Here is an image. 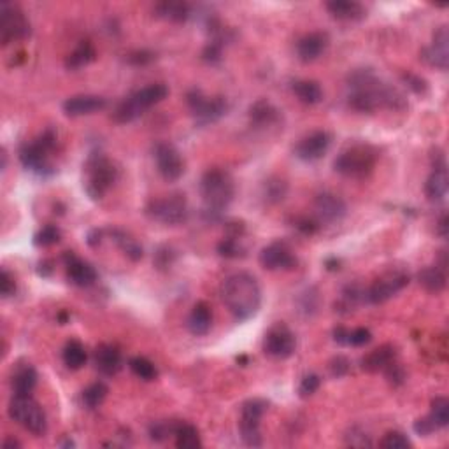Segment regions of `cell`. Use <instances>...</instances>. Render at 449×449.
Wrapping results in <instances>:
<instances>
[{
    "label": "cell",
    "mask_w": 449,
    "mask_h": 449,
    "mask_svg": "<svg viewBox=\"0 0 449 449\" xmlns=\"http://www.w3.org/2000/svg\"><path fill=\"white\" fill-rule=\"evenodd\" d=\"M146 215L155 222L174 227V224H181L188 220V202H186V197L183 193L153 198L146 205Z\"/></svg>",
    "instance_id": "9"
},
{
    "label": "cell",
    "mask_w": 449,
    "mask_h": 449,
    "mask_svg": "<svg viewBox=\"0 0 449 449\" xmlns=\"http://www.w3.org/2000/svg\"><path fill=\"white\" fill-rule=\"evenodd\" d=\"M222 301L237 321L251 320L261 305V288L249 272H235L222 284Z\"/></svg>",
    "instance_id": "2"
},
{
    "label": "cell",
    "mask_w": 449,
    "mask_h": 449,
    "mask_svg": "<svg viewBox=\"0 0 449 449\" xmlns=\"http://www.w3.org/2000/svg\"><path fill=\"white\" fill-rule=\"evenodd\" d=\"M198 190L204 202L205 218L209 222H216L224 209L234 202L235 181L228 171L222 167H212L204 172Z\"/></svg>",
    "instance_id": "3"
},
{
    "label": "cell",
    "mask_w": 449,
    "mask_h": 449,
    "mask_svg": "<svg viewBox=\"0 0 449 449\" xmlns=\"http://www.w3.org/2000/svg\"><path fill=\"white\" fill-rule=\"evenodd\" d=\"M421 58L426 65L436 67L439 70H448L449 63V33L448 27H440L433 33V40L430 46L421 51Z\"/></svg>",
    "instance_id": "19"
},
{
    "label": "cell",
    "mask_w": 449,
    "mask_h": 449,
    "mask_svg": "<svg viewBox=\"0 0 449 449\" xmlns=\"http://www.w3.org/2000/svg\"><path fill=\"white\" fill-rule=\"evenodd\" d=\"M402 81L406 83L407 88L413 90L414 93H418V95H425V93L428 92V83H426V80H423L421 76H418V74H413V72L402 74Z\"/></svg>",
    "instance_id": "50"
},
{
    "label": "cell",
    "mask_w": 449,
    "mask_h": 449,
    "mask_svg": "<svg viewBox=\"0 0 449 449\" xmlns=\"http://www.w3.org/2000/svg\"><path fill=\"white\" fill-rule=\"evenodd\" d=\"M350 334L351 330L346 327H335L334 328V340L339 346H350Z\"/></svg>",
    "instance_id": "58"
},
{
    "label": "cell",
    "mask_w": 449,
    "mask_h": 449,
    "mask_svg": "<svg viewBox=\"0 0 449 449\" xmlns=\"http://www.w3.org/2000/svg\"><path fill=\"white\" fill-rule=\"evenodd\" d=\"M37 386V370L30 364L18 365L11 377V388L13 395H32L33 388Z\"/></svg>",
    "instance_id": "29"
},
{
    "label": "cell",
    "mask_w": 449,
    "mask_h": 449,
    "mask_svg": "<svg viewBox=\"0 0 449 449\" xmlns=\"http://www.w3.org/2000/svg\"><path fill=\"white\" fill-rule=\"evenodd\" d=\"M328 13L332 18L340 21H358L364 20L367 9L360 2H353V0H332V2L325 4Z\"/></svg>",
    "instance_id": "25"
},
{
    "label": "cell",
    "mask_w": 449,
    "mask_h": 449,
    "mask_svg": "<svg viewBox=\"0 0 449 449\" xmlns=\"http://www.w3.org/2000/svg\"><path fill=\"white\" fill-rule=\"evenodd\" d=\"M346 444L351 448H370L372 446V440H370V436L360 432L358 428H353L350 432V436H346Z\"/></svg>",
    "instance_id": "52"
},
{
    "label": "cell",
    "mask_w": 449,
    "mask_h": 449,
    "mask_svg": "<svg viewBox=\"0 0 449 449\" xmlns=\"http://www.w3.org/2000/svg\"><path fill=\"white\" fill-rule=\"evenodd\" d=\"M174 426L175 421H155L149 426L148 433L149 439L155 440V443H163L168 437H174Z\"/></svg>",
    "instance_id": "45"
},
{
    "label": "cell",
    "mask_w": 449,
    "mask_h": 449,
    "mask_svg": "<svg viewBox=\"0 0 449 449\" xmlns=\"http://www.w3.org/2000/svg\"><path fill=\"white\" fill-rule=\"evenodd\" d=\"M297 350V337L290 327L284 323H278L265 334L264 351L272 358L286 360Z\"/></svg>",
    "instance_id": "14"
},
{
    "label": "cell",
    "mask_w": 449,
    "mask_h": 449,
    "mask_svg": "<svg viewBox=\"0 0 449 449\" xmlns=\"http://www.w3.org/2000/svg\"><path fill=\"white\" fill-rule=\"evenodd\" d=\"M107 107V100L99 95H74L63 102V112L69 118H80L93 112L104 111Z\"/></svg>",
    "instance_id": "20"
},
{
    "label": "cell",
    "mask_w": 449,
    "mask_h": 449,
    "mask_svg": "<svg viewBox=\"0 0 449 449\" xmlns=\"http://www.w3.org/2000/svg\"><path fill=\"white\" fill-rule=\"evenodd\" d=\"M9 416L18 425L33 436L40 437L46 433L48 420L43 407L32 399V395H13L9 402Z\"/></svg>",
    "instance_id": "7"
},
{
    "label": "cell",
    "mask_w": 449,
    "mask_h": 449,
    "mask_svg": "<svg viewBox=\"0 0 449 449\" xmlns=\"http://www.w3.org/2000/svg\"><path fill=\"white\" fill-rule=\"evenodd\" d=\"M95 46L90 40H81L80 46L65 58V67L69 70H80L88 65V63H92L95 60Z\"/></svg>",
    "instance_id": "35"
},
{
    "label": "cell",
    "mask_w": 449,
    "mask_h": 449,
    "mask_svg": "<svg viewBox=\"0 0 449 449\" xmlns=\"http://www.w3.org/2000/svg\"><path fill=\"white\" fill-rule=\"evenodd\" d=\"M409 284V274L402 269H395V271L384 272L381 278H377L372 283V286L365 290V302L367 304H384L395 297L396 293L404 290Z\"/></svg>",
    "instance_id": "11"
},
{
    "label": "cell",
    "mask_w": 449,
    "mask_h": 449,
    "mask_svg": "<svg viewBox=\"0 0 449 449\" xmlns=\"http://www.w3.org/2000/svg\"><path fill=\"white\" fill-rule=\"evenodd\" d=\"M223 44L222 43H216V40H209L207 46L204 48L202 51V60L205 63H211V65H216V63L222 62V56H223Z\"/></svg>",
    "instance_id": "48"
},
{
    "label": "cell",
    "mask_w": 449,
    "mask_h": 449,
    "mask_svg": "<svg viewBox=\"0 0 449 449\" xmlns=\"http://www.w3.org/2000/svg\"><path fill=\"white\" fill-rule=\"evenodd\" d=\"M153 156H155L156 168L158 174L168 183H174L183 178L185 174V158L179 153V149L174 144L166 141L156 142L153 148Z\"/></svg>",
    "instance_id": "13"
},
{
    "label": "cell",
    "mask_w": 449,
    "mask_h": 449,
    "mask_svg": "<svg viewBox=\"0 0 449 449\" xmlns=\"http://www.w3.org/2000/svg\"><path fill=\"white\" fill-rule=\"evenodd\" d=\"M63 264H65V274L70 284L77 288H88L95 284L97 276L95 267L88 261L77 258L72 251H67L63 254Z\"/></svg>",
    "instance_id": "18"
},
{
    "label": "cell",
    "mask_w": 449,
    "mask_h": 449,
    "mask_svg": "<svg viewBox=\"0 0 449 449\" xmlns=\"http://www.w3.org/2000/svg\"><path fill=\"white\" fill-rule=\"evenodd\" d=\"M379 446L384 449H407L413 446V443H411L406 433L393 430V432L384 433L383 439L379 440Z\"/></svg>",
    "instance_id": "44"
},
{
    "label": "cell",
    "mask_w": 449,
    "mask_h": 449,
    "mask_svg": "<svg viewBox=\"0 0 449 449\" xmlns=\"http://www.w3.org/2000/svg\"><path fill=\"white\" fill-rule=\"evenodd\" d=\"M85 192L92 200H102L118 179V168L104 153H90L85 166Z\"/></svg>",
    "instance_id": "5"
},
{
    "label": "cell",
    "mask_w": 449,
    "mask_h": 449,
    "mask_svg": "<svg viewBox=\"0 0 449 449\" xmlns=\"http://www.w3.org/2000/svg\"><path fill=\"white\" fill-rule=\"evenodd\" d=\"M439 234H440V237H448V216L446 215H443L440 216V220H439Z\"/></svg>",
    "instance_id": "60"
},
{
    "label": "cell",
    "mask_w": 449,
    "mask_h": 449,
    "mask_svg": "<svg viewBox=\"0 0 449 449\" xmlns=\"http://www.w3.org/2000/svg\"><path fill=\"white\" fill-rule=\"evenodd\" d=\"M107 393H109V388H107L102 381H97V383L90 384V386L83 391L85 407H88V409H97L99 406H102Z\"/></svg>",
    "instance_id": "40"
},
{
    "label": "cell",
    "mask_w": 449,
    "mask_h": 449,
    "mask_svg": "<svg viewBox=\"0 0 449 449\" xmlns=\"http://www.w3.org/2000/svg\"><path fill=\"white\" fill-rule=\"evenodd\" d=\"M295 97L301 100L302 104H308V106H316L323 100V88L318 81L313 80H301V81H295L293 86Z\"/></svg>",
    "instance_id": "31"
},
{
    "label": "cell",
    "mask_w": 449,
    "mask_h": 449,
    "mask_svg": "<svg viewBox=\"0 0 449 449\" xmlns=\"http://www.w3.org/2000/svg\"><path fill=\"white\" fill-rule=\"evenodd\" d=\"M288 195V183L281 178H271L264 183V197L271 204H278Z\"/></svg>",
    "instance_id": "41"
},
{
    "label": "cell",
    "mask_w": 449,
    "mask_h": 449,
    "mask_svg": "<svg viewBox=\"0 0 449 449\" xmlns=\"http://www.w3.org/2000/svg\"><path fill=\"white\" fill-rule=\"evenodd\" d=\"M267 411V402L261 399H251L242 404L241 409V439L246 446L260 448L261 446V433H260V421Z\"/></svg>",
    "instance_id": "12"
},
{
    "label": "cell",
    "mask_w": 449,
    "mask_h": 449,
    "mask_svg": "<svg viewBox=\"0 0 449 449\" xmlns=\"http://www.w3.org/2000/svg\"><path fill=\"white\" fill-rule=\"evenodd\" d=\"M260 265L267 271H291L297 267L298 260L286 242H272L260 251Z\"/></svg>",
    "instance_id": "15"
},
{
    "label": "cell",
    "mask_w": 449,
    "mask_h": 449,
    "mask_svg": "<svg viewBox=\"0 0 449 449\" xmlns=\"http://www.w3.org/2000/svg\"><path fill=\"white\" fill-rule=\"evenodd\" d=\"M418 283L420 286L425 288L430 293H440V291L446 290L448 278H446V269L440 267V265H428V267H423L418 272Z\"/></svg>",
    "instance_id": "28"
},
{
    "label": "cell",
    "mask_w": 449,
    "mask_h": 449,
    "mask_svg": "<svg viewBox=\"0 0 449 449\" xmlns=\"http://www.w3.org/2000/svg\"><path fill=\"white\" fill-rule=\"evenodd\" d=\"M0 291H2L4 298H9L16 293V281H14L11 272L7 269H2V276H0Z\"/></svg>",
    "instance_id": "54"
},
{
    "label": "cell",
    "mask_w": 449,
    "mask_h": 449,
    "mask_svg": "<svg viewBox=\"0 0 449 449\" xmlns=\"http://www.w3.org/2000/svg\"><path fill=\"white\" fill-rule=\"evenodd\" d=\"M330 39L325 32H310L301 37L297 43V56L301 62L310 63L327 51Z\"/></svg>",
    "instance_id": "21"
},
{
    "label": "cell",
    "mask_w": 449,
    "mask_h": 449,
    "mask_svg": "<svg viewBox=\"0 0 449 449\" xmlns=\"http://www.w3.org/2000/svg\"><path fill=\"white\" fill-rule=\"evenodd\" d=\"M393 360H396V350L391 344H383V346L376 347V350L370 351L369 355H365L362 358V370L370 374L383 372Z\"/></svg>",
    "instance_id": "24"
},
{
    "label": "cell",
    "mask_w": 449,
    "mask_h": 449,
    "mask_svg": "<svg viewBox=\"0 0 449 449\" xmlns=\"http://www.w3.org/2000/svg\"><path fill=\"white\" fill-rule=\"evenodd\" d=\"M56 132L53 129H48L40 134L37 139L23 142L20 146V162L27 171L33 172L39 178H50L55 174V166L51 162V156H53L56 149Z\"/></svg>",
    "instance_id": "4"
},
{
    "label": "cell",
    "mask_w": 449,
    "mask_h": 449,
    "mask_svg": "<svg viewBox=\"0 0 449 449\" xmlns=\"http://www.w3.org/2000/svg\"><path fill=\"white\" fill-rule=\"evenodd\" d=\"M4 448L6 449H13V448H21V443L20 440H16V439H6L4 440Z\"/></svg>",
    "instance_id": "62"
},
{
    "label": "cell",
    "mask_w": 449,
    "mask_h": 449,
    "mask_svg": "<svg viewBox=\"0 0 449 449\" xmlns=\"http://www.w3.org/2000/svg\"><path fill=\"white\" fill-rule=\"evenodd\" d=\"M129 367L134 372V376H137L142 381H155L158 377V370H156L155 364L144 357L130 358Z\"/></svg>",
    "instance_id": "38"
},
{
    "label": "cell",
    "mask_w": 449,
    "mask_h": 449,
    "mask_svg": "<svg viewBox=\"0 0 449 449\" xmlns=\"http://www.w3.org/2000/svg\"><path fill=\"white\" fill-rule=\"evenodd\" d=\"M347 104L358 112H374L379 107L402 111L407 107V99L399 88L384 83L372 69H357L347 76Z\"/></svg>",
    "instance_id": "1"
},
{
    "label": "cell",
    "mask_w": 449,
    "mask_h": 449,
    "mask_svg": "<svg viewBox=\"0 0 449 449\" xmlns=\"http://www.w3.org/2000/svg\"><path fill=\"white\" fill-rule=\"evenodd\" d=\"M174 439L175 446L181 449H195L202 446L200 433H198L197 426L192 425V423L175 421Z\"/></svg>",
    "instance_id": "33"
},
{
    "label": "cell",
    "mask_w": 449,
    "mask_h": 449,
    "mask_svg": "<svg viewBox=\"0 0 449 449\" xmlns=\"http://www.w3.org/2000/svg\"><path fill=\"white\" fill-rule=\"evenodd\" d=\"M100 237H102V230H93V232H90V235H88V244L92 246V248H95L97 244H100Z\"/></svg>",
    "instance_id": "59"
},
{
    "label": "cell",
    "mask_w": 449,
    "mask_h": 449,
    "mask_svg": "<svg viewBox=\"0 0 449 449\" xmlns=\"http://www.w3.org/2000/svg\"><path fill=\"white\" fill-rule=\"evenodd\" d=\"M109 235L112 237V241L116 242L119 249H121L125 256H129L132 261H139L142 256H144V249L136 239L130 234H126L125 230H119V228H112L109 230Z\"/></svg>",
    "instance_id": "32"
},
{
    "label": "cell",
    "mask_w": 449,
    "mask_h": 449,
    "mask_svg": "<svg viewBox=\"0 0 449 449\" xmlns=\"http://www.w3.org/2000/svg\"><path fill=\"white\" fill-rule=\"evenodd\" d=\"M175 260V251L172 248H168V246H162V248L156 249L155 253V265L156 269H171V265L174 264Z\"/></svg>",
    "instance_id": "51"
},
{
    "label": "cell",
    "mask_w": 449,
    "mask_h": 449,
    "mask_svg": "<svg viewBox=\"0 0 449 449\" xmlns=\"http://www.w3.org/2000/svg\"><path fill=\"white\" fill-rule=\"evenodd\" d=\"M332 146V136L325 130H316L301 139L295 146L293 153L298 160L302 162H316V160L323 158L328 153Z\"/></svg>",
    "instance_id": "16"
},
{
    "label": "cell",
    "mask_w": 449,
    "mask_h": 449,
    "mask_svg": "<svg viewBox=\"0 0 449 449\" xmlns=\"http://www.w3.org/2000/svg\"><path fill=\"white\" fill-rule=\"evenodd\" d=\"M32 36V25L27 14L20 6L2 2L0 6V40L4 46L11 43H20Z\"/></svg>",
    "instance_id": "8"
},
{
    "label": "cell",
    "mask_w": 449,
    "mask_h": 449,
    "mask_svg": "<svg viewBox=\"0 0 449 449\" xmlns=\"http://www.w3.org/2000/svg\"><path fill=\"white\" fill-rule=\"evenodd\" d=\"M186 104L198 126H207L220 121L228 112V102L224 97H207L197 88L188 92Z\"/></svg>",
    "instance_id": "10"
},
{
    "label": "cell",
    "mask_w": 449,
    "mask_h": 449,
    "mask_svg": "<svg viewBox=\"0 0 449 449\" xmlns=\"http://www.w3.org/2000/svg\"><path fill=\"white\" fill-rule=\"evenodd\" d=\"M383 372H384V376H386L388 383L393 384V386H402L407 379L406 369H404V367L400 365L396 360H393L391 364L383 370Z\"/></svg>",
    "instance_id": "46"
},
{
    "label": "cell",
    "mask_w": 449,
    "mask_h": 449,
    "mask_svg": "<svg viewBox=\"0 0 449 449\" xmlns=\"http://www.w3.org/2000/svg\"><path fill=\"white\" fill-rule=\"evenodd\" d=\"M413 428H414V432H416L420 437H428V436H432L433 432H437V430H439L436 426V423L430 420L428 414H426V416L420 418V420L414 421Z\"/></svg>",
    "instance_id": "55"
},
{
    "label": "cell",
    "mask_w": 449,
    "mask_h": 449,
    "mask_svg": "<svg viewBox=\"0 0 449 449\" xmlns=\"http://www.w3.org/2000/svg\"><path fill=\"white\" fill-rule=\"evenodd\" d=\"M448 167H433L432 174L428 175V179L425 183V195L430 202L439 204L448 195Z\"/></svg>",
    "instance_id": "26"
},
{
    "label": "cell",
    "mask_w": 449,
    "mask_h": 449,
    "mask_svg": "<svg viewBox=\"0 0 449 449\" xmlns=\"http://www.w3.org/2000/svg\"><path fill=\"white\" fill-rule=\"evenodd\" d=\"M372 340V332L369 330V328H355V330H351L350 334V346L353 347H362V346H367V344Z\"/></svg>",
    "instance_id": "53"
},
{
    "label": "cell",
    "mask_w": 449,
    "mask_h": 449,
    "mask_svg": "<svg viewBox=\"0 0 449 449\" xmlns=\"http://www.w3.org/2000/svg\"><path fill=\"white\" fill-rule=\"evenodd\" d=\"M325 265H327L328 271H339L340 260H337V258H328V260L325 261Z\"/></svg>",
    "instance_id": "61"
},
{
    "label": "cell",
    "mask_w": 449,
    "mask_h": 449,
    "mask_svg": "<svg viewBox=\"0 0 449 449\" xmlns=\"http://www.w3.org/2000/svg\"><path fill=\"white\" fill-rule=\"evenodd\" d=\"M328 370H330L332 377L339 379V377H344L350 374L351 362L346 357H342V355H337V357L332 358L330 364H328Z\"/></svg>",
    "instance_id": "49"
},
{
    "label": "cell",
    "mask_w": 449,
    "mask_h": 449,
    "mask_svg": "<svg viewBox=\"0 0 449 449\" xmlns=\"http://www.w3.org/2000/svg\"><path fill=\"white\" fill-rule=\"evenodd\" d=\"M248 116L254 129H269V126L278 125L281 121V111L267 99H260L253 102L249 106Z\"/></svg>",
    "instance_id": "23"
},
{
    "label": "cell",
    "mask_w": 449,
    "mask_h": 449,
    "mask_svg": "<svg viewBox=\"0 0 449 449\" xmlns=\"http://www.w3.org/2000/svg\"><path fill=\"white\" fill-rule=\"evenodd\" d=\"M298 310H301L304 316H313V314L318 313V308H320V295H318L316 288H308L304 293L298 298Z\"/></svg>",
    "instance_id": "43"
},
{
    "label": "cell",
    "mask_w": 449,
    "mask_h": 449,
    "mask_svg": "<svg viewBox=\"0 0 449 449\" xmlns=\"http://www.w3.org/2000/svg\"><path fill=\"white\" fill-rule=\"evenodd\" d=\"M428 416L430 420L436 423L437 428H446L449 425V400L446 396H436L432 400Z\"/></svg>",
    "instance_id": "39"
},
{
    "label": "cell",
    "mask_w": 449,
    "mask_h": 449,
    "mask_svg": "<svg viewBox=\"0 0 449 449\" xmlns=\"http://www.w3.org/2000/svg\"><path fill=\"white\" fill-rule=\"evenodd\" d=\"M155 58H156L155 53L142 50V51H134V53H130L129 56H126V62L139 67V65H148V63H151Z\"/></svg>",
    "instance_id": "57"
},
{
    "label": "cell",
    "mask_w": 449,
    "mask_h": 449,
    "mask_svg": "<svg viewBox=\"0 0 449 449\" xmlns=\"http://www.w3.org/2000/svg\"><path fill=\"white\" fill-rule=\"evenodd\" d=\"M134 93H136V97L139 99L142 107L148 111L149 107L156 106V104H160L162 100L167 99L168 88L163 83H155V85L144 86V88L137 90V92H134Z\"/></svg>",
    "instance_id": "37"
},
{
    "label": "cell",
    "mask_w": 449,
    "mask_h": 449,
    "mask_svg": "<svg viewBox=\"0 0 449 449\" xmlns=\"http://www.w3.org/2000/svg\"><path fill=\"white\" fill-rule=\"evenodd\" d=\"M62 360L67 365V369L70 370H80L81 367H85L86 360H88V353H86L85 346L80 340L72 339L65 344L62 351Z\"/></svg>",
    "instance_id": "36"
},
{
    "label": "cell",
    "mask_w": 449,
    "mask_h": 449,
    "mask_svg": "<svg viewBox=\"0 0 449 449\" xmlns=\"http://www.w3.org/2000/svg\"><path fill=\"white\" fill-rule=\"evenodd\" d=\"M60 237H62V232L56 224H46L33 235V244L37 248H50V246L60 242Z\"/></svg>",
    "instance_id": "42"
},
{
    "label": "cell",
    "mask_w": 449,
    "mask_h": 449,
    "mask_svg": "<svg viewBox=\"0 0 449 449\" xmlns=\"http://www.w3.org/2000/svg\"><path fill=\"white\" fill-rule=\"evenodd\" d=\"M186 327H188L190 334L200 337L209 334L212 327V310L205 302H197L193 305L192 313L188 314L186 320Z\"/></svg>",
    "instance_id": "27"
},
{
    "label": "cell",
    "mask_w": 449,
    "mask_h": 449,
    "mask_svg": "<svg viewBox=\"0 0 449 449\" xmlns=\"http://www.w3.org/2000/svg\"><path fill=\"white\" fill-rule=\"evenodd\" d=\"M155 13L158 18L174 23H185L192 16V7L186 2H162L155 7Z\"/></svg>",
    "instance_id": "34"
},
{
    "label": "cell",
    "mask_w": 449,
    "mask_h": 449,
    "mask_svg": "<svg viewBox=\"0 0 449 449\" xmlns=\"http://www.w3.org/2000/svg\"><path fill=\"white\" fill-rule=\"evenodd\" d=\"M377 163V151L370 144L355 142L337 155L334 168L337 174L351 179H364L372 174Z\"/></svg>",
    "instance_id": "6"
},
{
    "label": "cell",
    "mask_w": 449,
    "mask_h": 449,
    "mask_svg": "<svg viewBox=\"0 0 449 449\" xmlns=\"http://www.w3.org/2000/svg\"><path fill=\"white\" fill-rule=\"evenodd\" d=\"M314 215L320 223H337L346 218L347 204L335 193L323 192L314 198Z\"/></svg>",
    "instance_id": "17"
},
{
    "label": "cell",
    "mask_w": 449,
    "mask_h": 449,
    "mask_svg": "<svg viewBox=\"0 0 449 449\" xmlns=\"http://www.w3.org/2000/svg\"><path fill=\"white\" fill-rule=\"evenodd\" d=\"M295 227H297V230L302 232L304 235H314L318 230H320L321 223L318 222L316 218L304 216V218H298L297 222H295Z\"/></svg>",
    "instance_id": "56"
},
{
    "label": "cell",
    "mask_w": 449,
    "mask_h": 449,
    "mask_svg": "<svg viewBox=\"0 0 449 449\" xmlns=\"http://www.w3.org/2000/svg\"><path fill=\"white\" fill-rule=\"evenodd\" d=\"M93 364L102 376H116L123 367L121 351L112 344H100L93 353Z\"/></svg>",
    "instance_id": "22"
},
{
    "label": "cell",
    "mask_w": 449,
    "mask_h": 449,
    "mask_svg": "<svg viewBox=\"0 0 449 449\" xmlns=\"http://www.w3.org/2000/svg\"><path fill=\"white\" fill-rule=\"evenodd\" d=\"M320 386L321 377L318 376V374H305L301 381V386H298V395H301L302 399H308V396L314 395V393L320 390Z\"/></svg>",
    "instance_id": "47"
},
{
    "label": "cell",
    "mask_w": 449,
    "mask_h": 449,
    "mask_svg": "<svg viewBox=\"0 0 449 449\" xmlns=\"http://www.w3.org/2000/svg\"><path fill=\"white\" fill-rule=\"evenodd\" d=\"M144 112L146 109L142 107V104L136 97V93H130V95L125 97V99L116 106V109L112 111V121L119 123V125H125V123L136 121V119L141 118Z\"/></svg>",
    "instance_id": "30"
}]
</instances>
